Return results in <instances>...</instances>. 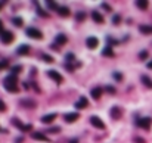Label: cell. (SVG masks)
<instances>
[{"label": "cell", "mask_w": 152, "mask_h": 143, "mask_svg": "<svg viewBox=\"0 0 152 143\" xmlns=\"http://www.w3.org/2000/svg\"><path fill=\"white\" fill-rule=\"evenodd\" d=\"M148 58V52L146 50H142L140 53H139V59H146Z\"/></svg>", "instance_id": "32"}, {"label": "cell", "mask_w": 152, "mask_h": 143, "mask_svg": "<svg viewBox=\"0 0 152 143\" xmlns=\"http://www.w3.org/2000/svg\"><path fill=\"white\" fill-rule=\"evenodd\" d=\"M106 92L111 93V95H115V87L114 86H106Z\"/></svg>", "instance_id": "30"}, {"label": "cell", "mask_w": 152, "mask_h": 143, "mask_svg": "<svg viewBox=\"0 0 152 143\" xmlns=\"http://www.w3.org/2000/svg\"><path fill=\"white\" fill-rule=\"evenodd\" d=\"M46 5L49 6V9H52V10H58V9H59V6H58L56 2H47Z\"/></svg>", "instance_id": "25"}, {"label": "cell", "mask_w": 152, "mask_h": 143, "mask_svg": "<svg viewBox=\"0 0 152 143\" xmlns=\"http://www.w3.org/2000/svg\"><path fill=\"white\" fill-rule=\"evenodd\" d=\"M86 46L90 49V50H93V49H96L97 46H99V40H97V37H87L86 38Z\"/></svg>", "instance_id": "5"}, {"label": "cell", "mask_w": 152, "mask_h": 143, "mask_svg": "<svg viewBox=\"0 0 152 143\" xmlns=\"http://www.w3.org/2000/svg\"><path fill=\"white\" fill-rule=\"evenodd\" d=\"M5 30H3V22H2V19H0V34H2Z\"/></svg>", "instance_id": "40"}, {"label": "cell", "mask_w": 152, "mask_h": 143, "mask_svg": "<svg viewBox=\"0 0 152 143\" xmlns=\"http://www.w3.org/2000/svg\"><path fill=\"white\" fill-rule=\"evenodd\" d=\"M0 40H2L5 44H10L12 42H14V34H12V31L5 30L2 34H0Z\"/></svg>", "instance_id": "4"}, {"label": "cell", "mask_w": 152, "mask_h": 143, "mask_svg": "<svg viewBox=\"0 0 152 143\" xmlns=\"http://www.w3.org/2000/svg\"><path fill=\"white\" fill-rule=\"evenodd\" d=\"M140 80H142V83H143L148 89H152V80L149 78L148 75H142V77H140Z\"/></svg>", "instance_id": "20"}, {"label": "cell", "mask_w": 152, "mask_h": 143, "mask_svg": "<svg viewBox=\"0 0 152 143\" xmlns=\"http://www.w3.org/2000/svg\"><path fill=\"white\" fill-rule=\"evenodd\" d=\"M37 14H39L40 16H43V18H47V16H49V15L46 14V12H44V10L40 7V6H37Z\"/></svg>", "instance_id": "28"}, {"label": "cell", "mask_w": 152, "mask_h": 143, "mask_svg": "<svg viewBox=\"0 0 152 143\" xmlns=\"http://www.w3.org/2000/svg\"><path fill=\"white\" fill-rule=\"evenodd\" d=\"M100 6H102V7H104L106 12H111V9H112V7H111V5H108V3H102Z\"/></svg>", "instance_id": "36"}, {"label": "cell", "mask_w": 152, "mask_h": 143, "mask_svg": "<svg viewBox=\"0 0 152 143\" xmlns=\"http://www.w3.org/2000/svg\"><path fill=\"white\" fill-rule=\"evenodd\" d=\"M47 131L49 133H58V131H61V128L59 127H52V128H49Z\"/></svg>", "instance_id": "34"}, {"label": "cell", "mask_w": 152, "mask_h": 143, "mask_svg": "<svg viewBox=\"0 0 152 143\" xmlns=\"http://www.w3.org/2000/svg\"><path fill=\"white\" fill-rule=\"evenodd\" d=\"M67 42H68V37H67L65 34H62V33L55 37V43H56L58 46H64V44H67Z\"/></svg>", "instance_id": "10"}, {"label": "cell", "mask_w": 152, "mask_h": 143, "mask_svg": "<svg viewBox=\"0 0 152 143\" xmlns=\"http://www.w3.org/2000/svg\"><path fill=\"white\" fill-rule=\"evenodd\" d=\"M109 114H111V118H112V120H120V118H121V109H120L118 106L111 108Z\"/></svg>", "instance_id": "12"}, {"label": "cell", "mask_w": 152, "mask_h": 143, "mask_svg": "<svg viewBox=\"0 0 152 143\" xmlns=\"http://www.w3.org/2000/svg\"><path fill=\"white\" fill-rule=\"evenodd\" d=\"M137 125L140 127V128L149 130L151 125H152V118H149V116H143V118H139V120H137Z\"/></svg>", "instance_id": "3"}, {"label": "cell", "mask_w": 152, "mask_h": 143, "mask_svg": "<svg viewBox=\"0 0 152 143\" xmlns=\"http://www.w3.org/2000/svg\"><path fill=\"white\" fill-rule=\"evenodd\" d=\"M92 18H93V21L97 22V24H104V16H102V14H99L97 10H93V12H92Z\"/></svg>", "instance_id": "16"}, {"label": "cell", "mask_w": 152, "mask_h": 143, "mask_svg": "<svg viewBox=\"0 0 152 143\" xmlns=\"http://www.w3.org/2000/svg\"><path fill=\"white\" fill-rule=\"evenodd\" d=\"M0 131H2V128H0Z\"/></svg>", "instance_id": "46"}, {"label": "cell", "mask_w": 152, "mask_h": 143, "mask_svg": "<svg viewBox=\"0 0 152 143\" xmlns=\"http://www.w3.org/2000/svg\"><path fill=\"white\" fill-rule=\"evenodd\" d=\"M7 68V61H0V69Z\"/></svg>", "instance_id": "35"}, {"label": "cell", "mask_w": 152, "mask_h": 143, "mask_svg": "<svg viewBox=\"0 0 152 143\" xmlns=\"http://www.w3.org/2000/svg\"><path fill=\"white\" fill-rule=\"evenodd\" d=\"M139 31L142 34H152V25H139Z\"/></svg>", "instance_id": "18"}, {"label": "cell", "mask_w": 152, "mask_h": 143, "mask_svg": "<svg viewBox=\"0 0 152 143\" xmlns=\"http://www.w3.org/2000/svg\"><path fill=\"white\" fill-rule=\"evenodd\" d=\"M65 59H67L68 62H71V61H74V59H75V56H74V53H67Z\"/></svg>", "instance_id": "33"}, {"label": "cell", "mask_w": 152, "mask_h": 143, "mask_svg": "<svg viewBox=\"0 0 152 143\" xmlns=\"http://www.w3.org/2000/svg\"><path fill=\"white\" fill-rule=\"evenodd\" d=\"M12 24H14L15 27H22L24 21H22V18H21V16H15V18H12Z\"/></svg>", "instance_id": "22"}, {"label": "cell", "mask_w": 152, "mask_h": 143, "mask_svg": "<svg viewBox=\"0 0 152 143\" xmlns=\"http://www.w3.org/2000/svg\"><path fill=\"white\" fill-rule=\"evenodd\" d=\"M43 59H44L46 62H50V63L53 62V58H52V56H49V55H43Z\"/></svg>", "instance_id": "37"}, {"label": "cell", "mask_w": 152, "mask_h": 143, "mask_svg": "<svg viewBox=\"0 0 152 143\" xmlns=\"http://www.w3.org/2000/svg\"><path fill=\"white\" fill-rule=\"evenodd\" d=\"M6 109V105H5V102L3 100H0V111H5Z\"/></svg>", "instance_id": "39"}, {"label": "cell", "mask_w": 152, "mask_h": 143, "mask_svg": "<svg viewBox=\"0 0 152 143\" xmlns=\"http://www.w3.org/2000/svg\"><path fill=\"white\" fill-rule=\"evenodd\" d=\"M148 2H146V0H137V2H136V6L139 7V9H146L148 7Z\"/></svg>", "instance_id": "23"}, {"label": "cell", "mask_w": 152, "mask_h": 143, "mask_svg": "<svg viewBox=\"0 0 152 143\" xmlns=\"http://www.w3.org/2000/svg\"><path fill=\"white\" fill-rule=\"evenodd\" d=\"M21 71H22V68L19 67V65H15V67H12V74H14V75L19 74Z\"/></svg>", "instance_id": "27"}, {"label": "cell", "mask_w": 152, "mask_h": 143, "mask_svg": "<svg viewBox=\"0 0 152 143\" xmlns=\"http://www.w3.org/2000/svg\"><path fill=\"white\" fill-rule=\"evenodd\" d=\"M70 143H78V139H71Z\"/></svg>", "instance_id": "43"}, {"label": "cell", "mask_w": 152, "mask_h": 143, "mask_svg": "<svg viewBox=\"0 0 152 143\" xmlns=\"http://www.w3.org/2000/svg\"><path fill=\"white\" fill-rule=\"evenodd\" d=\"M112 77H114V78H115L117 81H121V80H123V74H121V72H114Z\"/></svg>", "instance_id": "29"}, {"label": "cell", "mask_w": 152, "mask_h": 143, "mask_svg": "<svg viewBox=\"0 0 152 143\" xmlns=\"http://www.w3.org/2000/svg\"><path fill=\"white\" fill-rule=\"evenodd\" d=\"M65 67H67V69H68V71H72V67H71V65H70V63H67V65H65Z\"/></svg>", "instance_id": "41"}, {"label": "cell", "mask_w": 152, "mask_h": 143, "mask_svg": "<svg viewBox=\"0 0 152 143\" xmlns=\"http://www.w3.org/2000/svg\"><path fill=\"white\" fill-rule=\"evenodd\" d=\"M78 116H80V114H77V112H68V114L64 115V120L67 123H74V121L78 120Z\"/></svg>", "instance_id": "9"}, {"label": "cell", "mask_w": 152, "mask_h": 143, "mask_svg": "<svg viewBox=\"0 0 152 143\" xmlns=\"http://www.w3.org/2000/svg\"><path fill=\"white\" fill-rule=\"evenodd\" d=\"M56 114H47V115H44V116H42V123H44V124H50V123H53L55 120H56Z\"/></svg>", "instance_id": "14"}, {"label": "cell", "mask_w": 152, "mask_h": 143, "mask_svg": "<svg viewBox=\"0 0 152 143\" xmlns=\"http://www.w3.org/2000/svg\"><path fill=\"white\" fill-rule=\"evenodd\" d=\"M86 12H77V14H75V19L77 21H84L86 19Z\"/></svg>", "instance_id": "24"}, {"label": "cell", "mask_w": 152, "mask_h": 143, "mask_svg": "<svg viewBox=\"0 0 152 143\" xmlns=\"http://www.w3.org/2000/svg\"><path fill=\"white\" fill-rule=\"evenodd\" d=\"M2 7H3V3H2V2H0V9H2Z\"/></svg>", "instance_id": "45"}, {"label": "cell", "mask_w": 152, "mask_h": 143, "mask_svg": "<svg viewBox=\"0 0 152 143\" xmlns=\"http://www.w3.org/2000/svg\"><path fill=\"white\" fill-rule=\"evenodd\" d=\"M120 21H121V16H120V15H114V18H112V22H114V24L118 25Z\"/></svg>", "instance_id": "31"}, {"label": "cell", "mask_w": 152, "mask_h": 143, "mask_svg": "<svg viewBox=\"0 0 152 143\" xmlns=\"http://www.w3.org/2000/svg\"><path fill=\"white\" fill-rule=\"evenodd\" d=\"M87 105H89V100L83 96V97H80L78 99V102H75V109H84V108H87Z\"/></svg>", "instance_id": "11"}, {"label": "cell", "mask_w": 152, "mask_h": 143, "mask_svg": "<svg viewBox=\"0 0 152 143\" xmlns=\"http://www.w3.org/2000/svg\"><path fill=\"white\" fill-rule=\"evenodd\" d=\"M58 14L61 15V16H64V18H67V16H70V7L68 6H59V9H58Z\"/></svg>", "instance_id": "17"}, {"label": "cell", "mask_w": 152, "mask_h": 143, "mask_svg": "<svg viewBox=\"0 0 152 143\" xmlns=\"http://www.w3.org/2000/svg\"><path fill=\"white\" fill-rule=\"evenodd\" d=\"M25 34H27V37L35 38V40H40V38H43V33H42L40 30H37V28H33V27H28L27 30H25Z\"/></svg>", "instance_id": "2"}, {"label": "cell", "mask_w": 152, "mask_h": 143, "mask_svg": "<svg viewBox=\"0 0 152 143\" xmlns=\"http://www.w3.org/2000/svg\"><path fill=\"white\" fill-rule=\"evenodd\" d=\"M16 83H18V77L14 75V74H10L3 80V87L7 90L9 93H16L18 92V84Z\"/></svg>", "instance_id": "1"}, {"label": "cell", "mask_w": 152, "mask_h": 143, "mask_svg": "<svg viewBox=\"0 0 152 143\" xmlns=\"http://www.w3.org/2000/svg\"><path fill=\"white\" fill-rule=\"evenodd\" d=\"M133 142H134V143H145V140H143V139H140V137H134V139H133Z\"/></svg>", "instance_id": "38"}, {"label": "cell", "mask_w": 152, "mask_h": 143, "mask_svg": "<svg viewBox=\"0 0 152 143\" xmlns=\"http://www.w3.org/2000/svg\"><path fill=\"white\" fill-rule=\"evenodd\" d=\"M24 89L28 90V89H30V84H28V83H24Z\"/></svg>", "instance_id": "42"}, {"label": "cell", "mask_w": 152, "mask_h": 143, "mask_svg": "<svg viewBox=\"0 0 152 143\" xmlns=\"http://www.w3.org/2000/svg\"><path fill=\"white\" fill-rule=\"evenodd\" d=\"M90 95H92V97H93L95 100L100 99V96H102V89H100V87H95V89H92Z\"/></svg>", "instance_id": "15"}, {"label": "cell", "mask_w": 152, "mask_h": 143, "mask_svg": "<svg viewBox=\"0 0 152 143\" xmlns=\"http://www.w3.org/2000/svg\"><path fill=\"white\" fill-rule=\"evenodd\" d=\"M33 139H35V140H40V142H47V137H46L43 133H39V131L33 133Z\"/></svg>", "instance_id": "19"}, {"label": "cell", "mask_w": 152, "mask_h": 143, "mask_svg": "<svg viewBox=\"0 0 152 143\" xmlns=\"http://www.w3.org/2000/svg\"><path fill=\"white\" fill-rule=\"evenodd\" d=\"M90 124H92L93 127L99 128V130H104V128H105V124H104V121L100 120L99 116H92V118H90Z\"/></svg>", "instance_id": "7"}, {"label": "cell", "mask_w": 152, "mask_h": 143, "mask_svg": "<svg viewBox=\"0 0 152 143\" xmlns=\"http://www.w3.org/2000/svg\"><path fill=\"white\" fill-rule=\"evenodd\" d=\"M106 42H108V46H114V44L120 43L118 40H115V38H112V37H106Z\"/></svg>", "instance_id": "26"}, {"label": "cell", "mask_w": 152, "mask_h": 143, "mask_svg": "<svg viewBox=\"0 0 152 143\" xmlns=\"http://www.w3.org/2000/svg\"><path fill=\"white\" fill-rule=\"evenodd\" d=\"M28 52H30V46H28V44H21V46L16 49V53H18L19 56L28 55Z\"/></svg>", "instance_id": "13"}, {"label": "cell", "mask_w": 152, "mask_h": 143, "mask_svg": "<svg viewBox=\"0 0 152 143\" xmlns=\"http://www.w3.org/2000/svg\"><path fill=\"white\" fill-rule=\"evenodd\" d=\"M12 123L16 124V127L21 130V131H30V130L33 128V125H31V124H21V123H19V120H16V118L12 120Z\"/></svg>", "instance_id": "8"}, {"label": "cell", "mask_w": 152, "mask_h": 143, "mask_svg": "<svg viewBox=\"0 0 152 143\" xmlns=\"http://www.w3.org/2000/svg\"><path fill=\"white\" fill-rule=\"evenodd\" d=\"M47 75H49L53 81H56L58 84L62 83V75H61L58 71H55V69H49V71H47Z\"/></svg>", "instance_id": "6"}, {"label": "cell", "mask_w": 152, "mask_h": 143, "mask_svg": "<svg viewBox=\"0 0 152 143\" xmlns=\"http://www.w3.org/2000/svg\"><path fill=\"white\" fill-rule=\"evenodd\" d=\"M148 68H149V69H152V61H151V62H148Z\"/></svg>", "instance_id": "44"}, {"label": "cell", "mask_w": 152, "mask_h": 143, "mask_svg": "<svg viewBox=\"0 0 152 143\" xmlns=\"http://www.w3.org/2000/svg\"><path fill=\"white\" fill-rule=\"evenodd\" d=\"M102 55H104V56H109V58H112V56H114V50H112V47H111V46H106V47L102 50Z\"/></svg>", "instance_id": "21"}]
</instances>
